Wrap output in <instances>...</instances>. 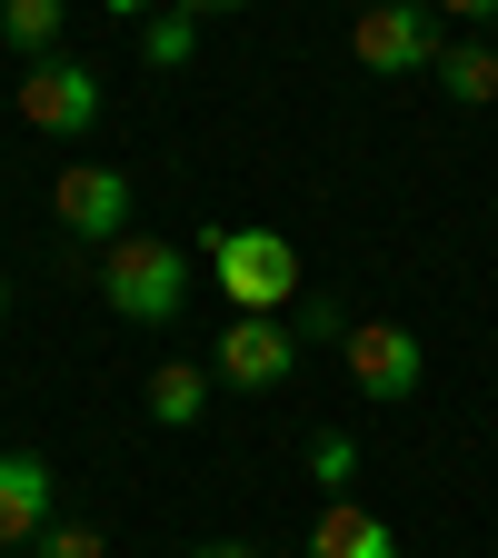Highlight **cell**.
I'll use <instances>...</instances> for the list:
<instances>
[{
    "instance_id": "obj_1",
    "label": "cell",
    "mask_w": 498,
    "mask_h": 558,
    "mask_svg": "<svg viewBox=\"0 0 498 558\" xmlns=\"http://www.w3.org/2000/svg\"><path fill=\"white\" fill-rule=\"evenodd\" d=\"M209 250V279H220V300L250 310V319H290L300 310V240L279 230H199Z\"/></svg>"
},
{
    "instance_id": "obj_2",
    "label": "cell",
    "mask_w": 498,
    "mask_h": 558,
    "mask_svg": "<svg viewBox=\"0 0 498 558\" xmlns=\"http://www.w3.org/2000/svg\"><path fill=\"white\" fill-rule=\"evenodd\" d=\"M100 300L130 319V329H160L190 310V259L180 240H110L100 250Z\"/></svg>"
},
{
    "instance_id": "obj_3",
    "label": "cell",
    "mask_w": 498,
    "mask_h": 558,
    "mask_svg": "<svg viewBox=\"0 0 498 558\" xmlns=\"http://www.w3.org/2000/svg\"><path fill=\"white\" fill-rule=\"evenodd\" d=\"M349 50H360V70H379V81H418V70H439V21L429 0H369L360 31H349Z\"/></svg>"
},
{
    "instance_id": "obj_4",
    "label": "cell",
    "mask_w": 498,
    "mask_h": 558,
    "mask_svg": "<svg viewBox=\"0 0 498 558\" xmlns=\"http://www.w3.org/2000/svg\"><path fill=\"white\" fill-rule=\"evenodd\" d=\"M21 120L40 130V140H90L100 130V70L90 60H31L21 70Z\"/></svg>"
},
{
    "instance_id": "obj_5",
    "label": "cell",
    "mask_w": 498,
    "mask_h": 558,
    "mask_svg": "<svg viewBox=\"0 0 498 558\" xmlns=\"http://www.w3.org/2000/svg\"><path fill=\"white\" fill-rule=\"evenodd\" d=\"M339 360H349V379H360V399H418V329H399V319H349L339 329Z\"/></svg>"
},
{
    "instance_id": "obj_6",
    "label": "cell",
    "mask_w": 498,
    "mask_h": 558,
    "mask_svg": "<svg viewBox=\"0 0 498 558\" xmlns=\"http://www.w3.org/2000/svg\"><path fill=\"white\" fill-rule=\"evenodd\" d=\"M50 209H60V230L70 240H130V180L120 170H100V160H70L60 180H50Z\"/></svg>"
},
{
    "instance_id": "obj_7",
    "label": "cell",
    "mask_w": 498,
    "mask_h": 558,
    "mask_svg": "<svg viewBox=\"0 0 498 558\" xmlns=\"http://www.w3.org/2000/svg\"><path fill=\"white\" fill-rule=\"evenodd\" d=\"M209 369H220L230 389H279V379L300 369V329H290V319L230 310V319H220V360H209Z\"/></svg>"
},
{
    "instance_id": "obj_8",
    "label": "cell",
    "mask_w": 498,
    "mask_h": 558,
    "mask_svg": "<svg viewBox=\"0 0 498 558\" xmlns=\"http://www.w3.org/2000/svg\"><path fill=\"white\" fill-rule=\"evenodd\" d=\"M50 529V459L0 449V548H31Z\"/></svg>"
},
{
    "instance_id": "obj_9",
    "label": "cell",
    "mask_w": 498,
    "mask_h": 558,
    "mask_svg": "<svg viewBox=\"0 0 498 558\" xmlns=\"http://www.w3.org/2000/svg\"><path fill=\"white\" fill-rule=\"evenodd\" d=\"M309 558H399V529L360 499H329L319 529H309Z\"/></svg>"
},
{
    "instance_id": "obj_10",
    "label": "cell",
    "mask_w": 498,
    "mask_h": 558,
    "mask_svg": "<svg viewBox=\"0 0 498 558\" xmlns=\"http://www.w3.org/2000/svg\"><path fill=\"white\" fill-rule=\"evenodd\" d=\"M150 418H160V429H199V418H209V369L199 360L150 369Z\"/></svg>"
},
{
    "instance_id": "obj_11",
    "label": "cell",
    "mask_w": 498,
    "mask_h": 558,
    "mask_svg": "<svg viewBox=\"0 0 498 558\" xmlns=\"http://www.w3.org/2000/svg\"><path fill=\"white\" fill-rule=\"evenodd\" d=\"M439 90H449L459 110H488V100H498V50H488V40L439 50Z\"/></svg>"
},
{
    "instance_id": "obj_12",
    "label": "cell",
    "mask_w": 498,
    "mask_h": 558,
    "mask_svg": "<svg viewBox=\"0 0 498 558\" xmlns=\"http://www.w3.org/2000/svg\"><path fill=\"white\" fill-rule=\"evenodd\" d=\"M60 21H70V0H0V40H11L21 60H50Z\"/></svg>"
},
{
    "instance_id": "obj_13",
    "label": "cell",
    "mask_w": 498,
    "mask_h": 558,
    "mask_svg": "<svg viewBox=\"0 0 498 558\" xmlns=\"http://www.w3.org/2000/svg\"><path fill=\"white\" fill-rule=\"evenodd\" d=\"M139 60H150V70H190L199 60V21L190 11H150V21H139Z\"/></svg>"
},
{
    "instance_id": "obj_14",
    "label": "cell",
    "mask_w": 498,
    "mask_h": 558,
    "mask_svg": "<svg viewBox=\"0 0 498 558\" xmlns=\"http://www.w3.org/2000/svg\"><path fill=\"white\" fill-rule=\"evenodd\" d=\"M309 478L329 488V499H349V478H360V439H349V429H309Z\"/></svg>"
},
{
    "instance_id": "obj_15",
    "label": "cell",
    "mask_w": 498,
    "mask_h": 558,
    "mask_svg": "<svg viewBox=\"0 0 498 558\" xmlns=\"http://www.w3.org/2000/svg\"><path fill=\"white\" fill-rule=\"evenodd\" d=\"M31 558H110V538H100V529H81V519H50V529L31 538Z\"/></svg>"
},
{
    "instance_id": "obj_16",
    "label": "cell",
    "mask_w": 498,
    "mask_h": 558,
    "mask_svg": "<svg viewBox=\"0 0 498 558\" xmlns=\"http://www.w3.org/2000/svg\"><path fill=\"white\" fill-rule=\"evenodd\" d=\"M429 11H449V21H498V0H429Z\"/></svg>"
},
{
    "instance_id": "obj_17",
    "label": "cell",
    "mask_w": 498,
    "mask_h": 558,
    "mask_svg": "<svg viewBox=\"0 0 498 558\" xmlns=\"http://www.w3.org/2000/svg\"><path fill=\"white\" fill-rule=\"evenodd\" d=\"M170 11H190V21H220V11H250V0H170Z\"/></svg>"
},
{
    "instance_id": "obj_18",
    "label": "cell",
    "mask_w": 498,
    "mask_h": 558,
    "mask_svg": "<svg viewBox=\"0 0 498 558\" xmlns=\"http://www.w3.org/2000/svg\"><path fill=\"white\" fill-rule=\"evenodd\" d=\"M100 11H110V21H150L160 0H100Z\"/></svg>"
},
{
    "instance_id": "obj_19",
    "label": "cell",
    "mask_w": 498,
    "mask_h": 558,
    "mask_svg": "<svg viewBox=\"0 0 498 558\" xmlns=\"http://www.w3.org/2000/svg\"><path fill=\"white\" fill-rule=\"evenodd\" d=\"M190 558H259V548H240V538H209V548H190Z\"/></svg>"
},
{
    "instance_id": "obj_20",
    "label": "cell",
    "mask_w": 498,
    "mask_h": 558,
    "mask_svg": "<svg viewBox=\"0 0 498 558\" xmlns=\"http://www.w3.org/2000/svg\"><path fill=\"white\" fill-rule=\"evenodd\" d=\"M0 319H11V279H0Z\"/></svg>"
},
{
    "instance_id": "obj_21",
    "label": "cell",
    "mask_w": 498,
    "mask_h": 558,
    "mask_svg": "<svg viewBox=\"0 0 498 558\" xmlns=\"http://www.w3.org/2000/svg\"><path fill=\"white\" fill-rule=\"evenodd\" d=\"M0 558H31V548H0Z\"/></svg>"
},
{
    "instance_id": "obj_22",
    "label": "cell",
    "mask_w": 498,
    "mask_h": 558,
    "mask_svg": "<svg viewBox=\"0 0 498 558\" xmlns=\"http://www.w3.org/2000/svg\"><path fill=\"white\" fill-rule=\"evenodd\" d=\"M0 120H11V100H0Z\"/></svg>"
},
{
    "instance_id": "obj_23",
    "label": "cell",
    "mask_w": 498,
    "mask_h": 558,
    "mask_svg": "<svg viewBox=\"0 0 498 558\" xmlns=\"http://www.w3.org/2000/svg\"><path fill=\"white\" fill-rule=\"evenodd\" d=\"M360 11H369V0H360Z\"/></svg>"
}]
</instances>
